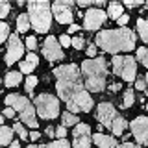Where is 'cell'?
Listing matches in <instances>:
<instances>
[{"label": "cell", "instance_id": "obj_1", "mask_svg": "<svg viewBox=\"0 0 148 148\" xmlns=\"http://www.w3.org/2000/svg\"><path fill=\"white\" fill-rule=\"evenodd\" d=\"M54 74L58 80L56 89L59 92V98L67 102L69 113H78V111L89 113L92 108V98L83 89L82 74L76 65H61V67L54 69Z\"/></svg>", "mask_w": 148, "mask_h": 148}, {"label": "cell", "instance_id": "obj_2", "mask_svg": "<svg viewBox=\"0 0 148 148\" xmlns=\"http://www.w3.org/2000/svg\"><path fill=\"white\" fill-rule=\"evenodd\" d=\"M96 45L100 46L104 52H128V50H133L135 46V34L132 30H126V28H120V30H104L96 35Z\"/></svg>", "mask_w": 148, "mask_h": 148}, {"label": "cell", "instance_id": "obj_3", "mask_svg": "<svg viewBox=\"0 0 148 148\" xmlns=\"http://www.w3.org/2000/svg\"><path fill=\"white\" fill-rule=\"evenodd\" d=\"M82 74L85 76V87L92 92L104 91L106 76H108V67H106L104 58H92L85 59L82 63Z\"/></svg>", "mask_w": 148, "mask_h": 148}, {"label": "cell", "instance_id": "obj_4", "mask_svg": "<svg viewBox=\"0 0 148 148\" xmlns=\"http://www.w3.org/2000/svg\"><path fill=\"white\" fill-rule=\"evenodd\" d=\"M28 17H30V22L34 26L35 32L39 34H45V32L50 30V24H52V11H50V4L46 2H35L32 0L28 4Z\"/></svg>", "mask_w": 148, "mask_h": 148}, {"label": "cell", "instance_id": "obj_5", "mask_svg": "<svg viewBox=\"0 0 148 148\" xmlns=\"http://www.w3.org/2000/svg\"><path fill=\"white\" fill-rule=\"evenodd\" d=\"M6 104L8 108H13L15 111H18V115H21L22 122L28 124L30 128H37V120H35V109L34 106L30 104V100H26L24 96L21 95H8L6 96Z\"/></svg>", "mask_w": 148, "mask_h": 148}, {"label": "cell", "instance_id": "obj_6", "mask_svg": "<svg viewBox=\"0 0 148 148\" xmlns=\"http://www.w3.org/2000/svg\"><path fill=\"white\" fill-rule=\"evenodd\" d=\"M113 72L119 74L122 80L133 82L137 74V63L130 56H115L113 58Z\"/></svg>", "mask_w": 148, "mask_h": 148}, {"label": "cell", "instance_id": "obj_7", "mask_svg": "<svg viewBox=\"0 0 148 148\" xmlns=\"http://www.w3.org/2000/svg\"><path fill=\"white\" fill-rule=\"evenodd\" d=\"M35 111L43 119H56L59 115V100L52 95H39L35 98Z\"/></svg>", "mask_w": 148, "mask_h": 148}, {"label": "cell", "instance_id": "obj_8", "mask_svg": "<svg viewBox=\"0 0 148 148\" xmlns=\"http://www.w3.org/2000/svg\"><path fill=\"white\" fill-rule=\"evenodd\" d=\"M72 0H58L52 6V15L59 24H71L72 22Z\"/></svg>", "mask_w": 148, "mask_h": 148}, {"label": "cell", "instance_id": "obj_9", "mask_svg": "<svg viewBox=\"0 0 148 148\" xmlns=\"http://www.w3.org/2000/svg\"><path fill=\"white\" fill-rule=\"evenodd\" d=\"M117 111H115V108L109 104V102H102V104L98 106V111H96V119H98V122L102 124V126L106 128H113V122L117 120Z\"/></svg>", "mask_w": 148, "mask_h": 148}, {"label": "cell", "instance_id": "obj_10", "mask_svg": "<svg viewBox=\"0 0 148 148\" xmlns=\"http://www.w3.org/2000/svg\"><path fill=\"white\" fill-rule=\"evenodd\" d=\"M106 17H108V13H104L102 9H91L83 15V28L85 30H98V28L106 22Z\"/></svg>", "mask_w": 148, "mask_h": 148}, {"label": "cell", "instance_id": "obj_11", "mask_svg": "<svg viewBox=\"0 0 148 148\" xmlns=\"http://www.w3.org/2000/svg\"><path fill=\"white\" fill-rule=\"evenodd\" d=\"M43 54H45V58L48 59V61H56V59H63V58H65L61 46H59L58 39H56L54 35L46 37L45 46H43Z\"/></svg>", "mask_w": 148, "mask_h": 148}, {"label": "cell", "instance_id": "obj_12", "mask_svg": "<svg viewBox=\"0 0 148 148\" xmlns=\"http://www.w3.org/2000/svg\"><path fill=\"white\" fill-rule=\"evenodd\" d=\"M132 133L135 135L139 145H148V119L137 117L132 122Z\"/></svg>", "mask_w": 148, "mask_h": 148}, {"label": "cell", "instance_id": "obj_13", "mask_svg": "<svg viewBox=\"0 0 148 148\" xmlns=\"http://www.w3.org/2000/svg\"><path fill=\"white\" fill-rule=\"evenodd\" d=\"M22 45L21 39H18V35H9V45H8V54H6V63L8 65H13L17 61V59H21L22 56Z\"/></svg>", "mask_w": 148, "mask_h": 148}, {"label": "cell", "instance_id": "obj_14", "mask_svg": "<svg viewBox=\"0 0 148 148\" xmlns=\"http://www.w3.org/2000/svg\"><path fill=\"white\" fill-rule=\"evenodd\" d=\"M92 141H95V145L98 148H117L115 137L104 135V133H95V135H92Z\"/></svg>", "mask_w": 148, "mask_h": 148}, {"label": "cell", "instance_id": "obj_15", "mask_svg": "<svg viewBox=\"0 0 148 148\" xmlns=\"http://www.w3.org/2000/svg\"><path fill=\"white\" fill-rule=\"evenodd\" d=\"M37 63H39V58H37L35 54H28V58L24 61H21V72L22 74H30L37 67Z\"/></svg>", "mask_w": 148, "mask_h": 148}, {"label": "cell", "instance_id": "obj_16", "mask_svg": "<svg viewBox=\"0 0 148 148\" xmlns=\"http://www.w3.org/2000/svg\"><path fill=\"white\" fill-rule=\"evenodd\" d=\"M108 15L111 17V18H119L124 15L122 13V4H119V2H111L109 4V8H108Z\"/></svg>", "mask_w": 148, "mask_h": 148}, {"label": "cell", "instance_id": "obj_17", "mask_svg": "<svg viewBox=\"0 0 148 148\" xmlns=\"http://www.w3.org/2000/svg\"><path fill=\"white\" fill-rule=\"evenodd\" d=\"M137 30H139V35L141 39L148 43V18H139L137 21Z\"/></svg>", "mask_w": 148, "mask_h": 148}, {"label": "cell", "instance_id": "obj_18", "mask_svg": "<svg viewBox=\"0 0 148 148\" xmlns=\"http://www.w3.org/2000/svg\"><path fill=\"white\" fill-rule=\"evenodd\" d=\"M21 82H22L21 72H8V76H6V85L8 87H17Z\"/></svg>", "mask_w": 148, "mask_h": 148}, {"label": "cell", "instance_id": "obj_19", "mask_svg": "<svg viewBox=\"0 0 148 148\" xmlns=\"http://www.w3.org/2000/svg\"><path fill=\"white\" fill-rule=\"evenodd\" d=\"M17 30L21 32V34L30 30V17L24 15V13H22V15H18L17 17Z\"/></svg>", "mask_w": 148, "mask_h": 148}, {"label": "cell", "instance_id": "obj_20", "mask_svg": "<svg viewBox=\"0 0 148 148\" xmlns=\"http://www.w3.org/2000/svg\"><path fill=\"white\" fill-rule=\"evenodd\" d=\"M13 137V130L6 128V126H0V145H9Z\"/></svg>", "mask_w": 148, "mask_h": 148}, {"label": "cell", "instance_id": "obj_21", "mask_svg": "<svg viewBox=\"0 0 148 148\" xmlns=\"http://www.w3.org/2000/svg\"><path fill=\"white\" fill-rule=\"evenodd\" d=\"M91 137L89 135H74V148H89Z\"/></svg>", "mask_w": 148, "mask_h": 148}, {"label": "cell", "instance_id": "obj_22", "mask_svg": "<svg viewBox=\"0 0 148 148\" xmlns=\"http://www.w3.org/2000/svg\"><path fill=\"white\" fill-rule=\"evenodd\" d=\"M39 148H71V145H69V141H65V139H58V141L48 143V145H43Z\"/></svg>", "mask_w": 148, "mask_h": 148}, {"label": "cell", "instance_id": "obj_23", "mask_svg": "<svg viewBox=\"0 0 148 148\" xmlns=\"http://www.w3.org/2000/svg\"><path fill=\"white\" fill-rule=\"evenodd\" d=\"M63 126H76L78 124V119H76V115H72V113H63Z\"/></svg>", "mask_w": 148, "mask_h": 148}, {"label": "cell", "instance_id": "obj_24", "mask_svg": "<svg viewBox=\"0 0 148 148\" xmlns=\"http://www.w3.org/2000/svg\"><path fill=\"white\" fill-rule=\"evenodd\" d=\"M133 100H135V96H133V89H128L126 92H124L122 108H132V106H133Z\"/></svg>", "mask_w": 148, "mask_h": 148}, {"label": "cell", "instance_id": "obj_25", "mask_svg": "<svg viewBox=\"0 0 148 148\" xmlns=\"http://www.w3.org/2000/svg\"><path fill=\"white\" fill-rule=\"evenodd\" d=\"M89 126L87 124H82V122H78L76 124V128H74V135H89Z\"/></svg>", "mask_w": 148, "mask_h": 148}, {"label": "cell", "instance_id": "obj_26", "mask_svg": "<svg viewBox=\"0 0 148 148\" xmlns=\"http://www.w3.org/2000/svg\"><path fill=\"white\" fill-rule=\"evenodd\" d=\"M137 59H141V63L148 69V48H139L137 50Z\"/></svg>", "mask_w": 148, "mask_h": 148}, {"label": "cell", "instance_id": "obj_27", "mask_svg": "<svg viewBox=\"0 0 148 148\" xmlns=\"http://www.w3.org/2000/svg\"><path fill=\"white\" fill-rule=\"evenodd\" d=\"M37 82H39V80H37L35 76H28V80H26V92H30V95H32L34 87L37 85Z\"/></svg>", "mask_w": 148, "mask_h": 148}, {"label": "cell", "instance_id": "obj_28", "mask_svg": "<svg viewBox=\"0 0 148 148\" xmlns=\"http://www.w3.org/2000/svg\"><path fill=\"white\" fill-rule=\"evenodd\" d=\"M15 132L18 133V137H21V139H28V133H26V130H24V126H22L21 122L15 124Z\"/></svg>", "mask_w": 148, "mask_h": 148}, {"label": "cell", "instance_id": "obj_29", "mask_svg": "<svg viewBox=\"0 0 148 148\" xmlns=\"http://www.w3.org/2000/svg\"><path fill=\"white\" fill-rule=\"evenodd\" d=\"M83 45H85L83 37H74V39H72V46H74L76 50H82V48H83Z\"/></svg>", "mask_w": 148, "mask_h": 148}, {"label": "cell", "instance_id": "obj_30", "mask_svg": "<svg viewBox=\"0 0 148 148\" xmlns=\"http://www.w3.org/2000/svg\"><path fill=\"white\" fill-rule=\"evenodd\" d=\"M8 13H9V4L8 2H0V18L8 17Z\"/></svg>", "mask_w": 148, "mask_h": 148}, {"label": "cell", "instance_id": "obj_31", "mask_svg": "<svg viewBox=\"0 0 148 148\" xmlns=\"http://www.w3.org/2000/svg\"><path fill=\"white\" fill-rule=\"evenodd\" d=\"M26 46H28V50H35L37 48V39H35L34 35H30L26 39Z\"/></svg>", "mask_w": 148, "mask_h": 148}, {"label": "cell", "instance_id": "obj_32", "mask_svg": "<svg viewBox=\"0 0 148 148\" xmlns=\"http://www.w3.org/2000/svg\"><path fill=\"white\" fill-rule=\"evenodd\" d=\"M8 24H4V22H0V45H2V41L8 37Z\"/></svg>", "mask_w": 148, "mask_h": 148}, {"label": "cell", "instance_id": "obj_33", "mask_svg": "<svg viewBox=\"0 0 148 148\" xmlns=\"http://www.w3.org/2000/svg\"><path fill=\"white\" fill-rule=\"evenodd\" d=\"M59 43H61V46H72V39L69 35H61L59 37Z\"/></svg>", "mask_w": 148, "mask_h": 148}, {"label": "cell", "instance_id": "obj_34", "mask_svg": "<svg viewBox=\"0 0 148 148\" xmlns=\"http://www.w3.org/2000/svg\"><path fill=\"white\" fill-rule=\"evenodd\" d=\"M56 135H58L59 139H65V135H67V130H65V126H59L58 130H56Z\"/></svg>", "mask_w": 148, "mask_h": 148}, {"label": "cell", "instance_id": "obj_35", "mask_svg": "<svg viewBox=\"0 0 148 148\" xmlns=\"http://www.w3.org/2000/svg\"><path fill=\"white\" fill-rule=\"evenodd\" d=\"M4 117L13 119V117H15V109H13V108H6V109H4Z\"/></svg>", "mask_w": 148, "mask_h": 148}, {"label": "cell", "instance_id": "obj_36", "mask_svg": "<svg viewBox=\"0 0 148 148\" xmlns=\"http://www.w3.org/2000/svg\"><path fill=\"white\" fill-rule=\"evenodd\" d=\"M87 56H89L91 59L96 56V46H95V45H89V48H87Z\"/></svg>", "mask_w": 148, "mask_h": 148}, {"label": "cell", "instance_id": "obj_37", "mask_svg": "<svg viewBox=\"0 0 148 148\" xmlns=\"http://www.w3.org/2000/svg\"><path fill=\"white\" fill-rule=\"evenodd\" d=\"M141 0H126V6L128 8H137V6H141Z\"/></svg>", "mask_w": 148, "mask_h": 148}, {"label": "cell", "instance_id": "obj_38", "mask_svg": "<svg viewBox=\"0 0 148 148\" xmlns=\"http://www.w3.org/2000/svg\"><path fill=\"white\" fill-rule=\"evenodd\" d=\"M135 89L145 91V89H146V82H145V80H137V82H135Z\"/></svg>", "mask_w": 148, "mask_h": 148}, {"label": "cell", "instance_id": "obj_39", "mask_svg": "<svg viewBox=\"0 0 148 148\" xmlns=\"http://www.w3.org/2000/svg\"><path fill=\"white\" fill-rule=\"evenodd\" d=\"M92 4V0H78V6L80 8H89Z\"/></svg>", "mask_w": 148, "mask_h": 148}, {"label": "cell", "instance_id": "obj_40", "mask_svg": "<svg viewBox=\"0 0 148 148\" xmlns=\"http://www.w3.org/2000/svg\"><path fill=\"white\" fill-rule=\"evenodd\" d=\"M119 148H139V145H133V143H128V141H124L122 145H120Z\"/></svg>", "mask_w": 148, "mask_h": 148}, {"label": "cell", "instance_id": "obj_41", "mask_svg": "<svg viewBox=\"0 0 148 148\" xmlns=\"http://www.w3.org/2000/svg\"><path fill=\"white\" fill-rule=\"evenodd\" d=\"M45 135H48V137H54V135H56V130H54L52 126H48V128L45 130Z\"/></svg>", "mask_w": 148, "mask_h": 148}, {"label": "cell", "instance_id": "obj_42", "mask_svg": "<svg viewBox=\"0 0 148 148\" xmlns=\"http://www.w3.org/2000/svg\"><path fill=\"white\" fill-rule=\"evenodd\" d=\"M119 24H120V26H126V24H128V15H122V17H120V18H119Z\"/></svg>", "mask_w": 148, "mask_h": 148}, {"label": "cell", "instance_id": "obj_43", "mask_svg": "<svg viewBox=\"0 0 148 148\" xmlns=\"http://www.w3.org/2000/svg\"><path fill=\"white\" fill-rule=\"evenodd\" d=\"M119 89H122V87H120V85H117V83H113V85L109 87V91H111V92H117Z\"/></svg>", "mask_w": 148, "mask_h": 148}, {"label": "cell", "instance_id": "obj_44", "mask_svg": "<svg viewBox=\"0 0 148 148\" xmlns=\"http://www.w3.org/2000/svg\"><path fill=\"white\" fill-rule=\"evenodd\" d=\"M80 30V26H76V24H71V28H69V34H74V32H78Z\"/></svg>", "mask_w": 148, "mask_h": 148}, {"label": "cell", "instance_id": "obj_45", "mask_svg": "<svg viewBox=\"0 0 148 148\" xmlns=\"http://www.w3.org/2000/svg\"><path fill=\"white\" fill-rule=\"evenodd\" d=\"M39 135H41V133H39V132H32V133H30V137H32V141H37V139H39Z\"/></svg>", "mask_w": 148, "mask_h": 148}, {"label": "cell", "instance_id": "obj_46", "mask_svg": "<svg viewBox=\"0 0 148 148\" xmlns=\"http://www.w3.org/2000/svg\"><path fill=\"white\" fill-rule=\"evenodd\" d=\"M9 148H21V146H18V143L15 141V143H11V145H9Z\"/></svg>", "mask_w": 148, "mask_h": 148}, {"label": "cell", "instance_id": "obj_47", "mask_svg": "<svg viewBox=\"0 0 148 148\" xmlns=\"http://www.w3.org/2000/svg\"><path fill=\"white\" fill-rule=\"evenodd\" d=\"M28 148H39V146H35V145H30V146H28Z\"/></svg>", "mask_w": 148, "mask_h": 148}, {"label": "cell", "instance_id": "obj_48", "mask_svg": "<svg viewBox=\"0 0 148 148\" xmlns=\"http://www.w3.org/2000/svg\"><path fill=\"white\" fill-rule=\"evenodd\" d=\"M2 120H4V119H2V115H0V126H2Z\"/></svg>", "mask_w": 148, "mask_h": 148}, {"label": "cell", "instance_id": "obj_49", "mask_svg": "<svg viewBox=\"0 0 148 148\" xmlns=\"http://www.w3.org/2000/svg\"><path fill=\"white\" fill-rule=\"evenodd\" d=\"M145 82H148V74H146V78H145Z\"/></svg>", "mask_w": 148, "mask_h": 148}]
</instances>
